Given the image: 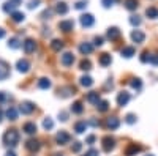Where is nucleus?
<instances>
[{
  "instance_id": "56",
  "label": "nucleus",
  "mask_w": 158,
  "mask_h": 156,
  "mask_svg": "<svg viewBox=\"0 0 158 156\" xmlns=\"http://www.w3.org/2000/svg\"><path fill=\"white\" fill-rule=\"evenodd\" d=\"M2 120H3V112H2V109H0V123H2Z\"/></svg>"
},
{
  "instance_id": "23",
  "label": "nucleus",
  "mask_w": 158,
  "mask_h": 156,
  "mask_svg": "<svg viewBox=\"0 0 158 156\" xmlns=\"http://www.w3.org/2000/svg\"><path fill=\"white\" fill-rule=\"evenodd\" d=\"M85 99H87V102H90V104H97V102L100 101V93H98V92H90V93H87Z\"/></svg>"
},
{
  "instance_id": "19",
  "label": "nucleus",
  "mask_w": 158,
  "mask_h": 156,
  "mask_svg": "<svg viewBox=\"0 0 158 156\" xmlns=\"http://www.w3.org/2000/svg\"><path fill=\"white\" fill-rule=\"evenodd\" d=\"M87 126H89V123H87L85 120L77 122V123L74 125V133H76V134H84V131L87 129Z\"/></svg>"
},
{
  "instance_id": "9",
  "label": "nucleus",
  "mask_w": 158,
  "mask_h": 156,
  "mask_svg": "<svg viewBox=\"0 0 158 156\" xmlns=\"http://www.w3.org/2000/svg\"><path fill=\"white\" fill-rule=\"evenodd\" d=\"M25 148H27L29 151H32V153H35V151H38L40 148H41V144H40L36 139H29L27 142H25Z\"/></svg>"
},
{
  "instance_id": "33",
  "label": "nucleus",
  "mask_w": 158,
  "mask_h": 156,
  "mask_svg": "<svg viewBox=\"0 0 158 156\" xmlns=\"http://www.w3.org/2000/svg\"><path fill=\"white\" fill-rule=\"evenodd\" d=\"M130 85L133 87L135 90H141L142 88V81L139 79V77H133V79L130 81Z\"/></svg>"
},
{
  "instance_id": "6",
  "label": "nucleus",
  "mask_w": 158,
  "mask_h": 156,
  "mask_svg": "<svg viewBox=\"0 0 158 156\" xmlns=\"http://www.w3.org/2000/svg\"><path fill=\"white\" fill-rule=\"evenodd\" d=\"M22 47H24L25 54H32V52H35V49H36V43H35V40H32V38H27V40L22 43Z\"/></svg>"
},
{
  "instance_id": "3",
  "label": "nucleus",
  "mask_w": 158,
  "mask_h": 156,
  "mask_svg": "<svg viewBox=\"0 0 158 156\" xmlns=\"http://www.w3.org/2000/svg\"><path fill=\"white\" fill-rule=\"evenodd\" d=\"M70 140H71V136H70L67 131H59V133L56 134V142H57V145H67Z\"/></svg>"
},
{
  "instance_id": "38",
  "label": "nucleus",
  "mask_w": 158,
  "mask_h": 156,
  "mask_svg": "<svg viewBox=\"0 0 158 156\" xmlns=\"http://www.w3.org/2000/svg\"><path fill=\"white\" fill-rule=\"evenodd\" d=\"M79 68H81L82 71H89L90 68H92V63H90V60H82L81 63H79Z\"/></svg>"
},
{
  "instance_id": "10",
  "label": "nucleus",
  "mask_w": 158,
  "mask_h": 156,
  "mask_svg": "<svg viewBox=\"0 0 158 156\" xmlns=\"http://www.w3.org/2000/svg\"><path fill=\"white\" fill-rule=\"evenodd\" d=\"M130 93L128 92H120V93H118L117 95V104H118V106H120V107H123V106H127V104L130 102Z\"/></svg>"
},
{
  "instance_id": "21",
  "label": "nucleus",
  "mask_w": 158,
  "mask_h": 156,
  "mask_svg": "<svg viewBox=\"0 0 158 156\" xmlns=\"http://www.w3.org/2000/svg\"><path fill=\"white\" fill-rule=\"evenodd\" d=\"M5 117H6L10 122L18 120V109H16V107H8L6 112H5Z\"/></svg>"
},
{
  "instance_id": "55",
  "label": "nucleus",
  "mask_w": 158,
  "mask_h": 156,
  "mask_svg": "<svg viewBox=\"0 0 158 156\" xmlns=\"http://www.w3.org/2000/svg\"><path fill=\"white\" fill-rule=\"evenodd\" d=\"M3 36H5V30H3V29H0V40H2Z\"/></svg>"
},
{
  "instance_id": "34",
  "label": "nucleus",
  "mask_w": 158,
  "mask_h": 156,
  "mask_svg": "<svg viewBox=\"0 0 158 156\" xmlns=\"http://www.w3.org/2000/svg\"><path fill=\"white\" fill-rule=\"evenodd\" d=\"M43 128L46 129V131H51V129L54 128V122H52L51 117H46V118L43 120Z\"/></svg>"
},
{
  "instance_id": "15",
  "label": "nucleus",
  "mask_w": 158,
  "mask_h": 156,
  "mask_svg": "<svg viewBox=\"0 0 158 156\" xmlns=\"http://www.w3.org/2000/svg\"><path fill=\"white\" fill-rule=\"evenodd\" d=\"M141 150H142V147H141V145L130 144V145L127 147V150H125V154H127V156H136Z\"/></svg>"
},
{
  "instance_id": "36",
  "label": "nucleus",
  "mask_w": 158,
  "mask_h": 156,
  "mask_svg": "<svg viewBox=\"0 0 158 156\" xmlns=\"http://www.w3.org/2000/svg\"><path fill=\"white\" fill-rule=\"evenodd\" d=\"M11 19L15 21V22H22L25 19V14H24V13H19V11H15L11 14Z\"/></svg>"
},
{
  "instance_id": "26",
  "label": "nucleus",
  "mask_w": 158,
  "mask_h": 156,
  "mask_svg": "<svg viewBox=\"0 0 158 156\" xmlns=\"http://www.w3.org/2000/svg\"><path fill=\"white\" fill-rule=\"evenodd\" d=\"M71 112H73V114H77V115H79V114H82V112H84L82 102H81V101H74V102H73V106H71Z\"/></svg>"
},
{
  "instance_id": "29",
  "label": "nucleus",
  "mask_w": 158,
  "mask_h": 156,
  "mask_svg": "<svg viewBox=\"0 0 158 156\" xmlns=\"http://www.w3.org/2000/svg\"><path fill=\"white\" fill-rule=\"evenodd\" d=\"M97 109H98V112H106L109 109V102L104 101V99H100L97 102Z\"/></svg>"
},
{
  "instance_id": "41",
  "label": "nucleus",
  "mask_w": 158,
  "mask_h": 156,
  "mask_svg": "<svg viewBox=\"0 0 158 156\" xmlns=\"http://www.w3.org/2000/svg\"><path fill=\"white\" fill-rule=\"evenodd\" d=\"M85 6H87V0H79V2H76V5H74L76 10H84Z\"/></svg>"
},
{
  "instance_id": "16",
  "label": "nucleus",
  "mask_w": 158,
  "mask_h": 156,
  "mask_svg": "<svg viewBox=\"0 0 158 156\" xmlns=\"http://www.w3.org/2000/svg\"><path fill=\"white\" fill-rule=\"evenodd\" d=\"M79 52H81L82 55H90L92 52H94V46L90 43H81L79 44Z\"/></svg>"
},
{
  "instance_id": "40",
  "label": "nucleus",
  "mask_w": 158,
  "mask_h": 156,
  "mask_svg": "<svg viewBox=\"0 0 158 156\" xmlns=\"http://www.w3.org/2000/svg\"><path fill=\"white\" fill-rule=\"evenodd\" d=\"M141 62H142V63H149V62H150V54H149V50H144L142 54H141Z\"/></svg>"
},
{
  "instance_id": "18",
  "label": "nucleus",
  "mask_w": 158,
  "mask_h": 156,
  "mask_svg": "<svg viewBox=\"0 0 158 156\" xmlns=\"http://www.w3.org/2000/svg\"><path fill=\"white\" fill-rule=\"evenodd\" d=\"M98 63L101 65L103 68H106V66H109V65L112 63V58H111V55H109V54H106V52H104V54H101V55H100Z\"/></svg>"
},
{
  "instance_id": "35",
  "label": "nucleus",
  "mask_w": 158,
  "mask_h": 156,
  "mask_svg": "<svg viewBox=\"0 0 158 156\" xmlns=\"http://www.w3.org/2000/svg\"><path fill=\"white\" fill-rule=\"evenodd\" d=\"M146 14H147V18L155 19V18H158V10H156L155 6H150V8L146 10Z\"/></svg>"
},
{
  "instance_id": "11",
  "label": "nucleus",
  "mask_w": 158,
  "mask_h": 156,
  "mask_svg": "<svg viewBox=\"0 0 158 156\" xmlns=\"http://www.w3.org/2000/svg\"><path fill=\"white\" fill-rule=\"evenodd\" d=\"M22 131L27 134V136H35L36 134V125L33 122H27V123H24L22 126Z\"/></svg>"
},
{
  "instance_id": "25",
  "label": "nucleus",
  "mask_w": 158,
  "mask_h": 156,
  "mask_svg": "<svg viewBox=\"0 0 158 156\" xmlns=\"http://www.w3.org/2000/svg\"><path fill=\"white\" fill-rule=\"evenodd\" d=\"M52 87V82L48 79V77H41V79L38 81V88H41V90H48Z\"/></svg>"
},
{
  "instance_id": "37",
  "label": "nucleus",
  "mask_w": 158,
  "mask_h": 156,
  "mask_svg": "<svg viewBox=\"0 0 158 156\" xmlns=\"http://www.w3.org/2000/svg\"><path fill=\"white\" fill-rule=\"evenodd\" d=\"M8 47L11 49H19L21 44H19V40L18 38H10V41H8Z\"/></svg>"
},
{
  "instance_id": "44",
  "label": "nucleus",
  "mask_w": 158,
  "mask_h": 156,
  "mask_svg": "<svg viewBox=\"0 0 158 156\" xmlns=\"http://www.w3.org/2000/svg\"><path fill=\"white\" fill-rule=\"evenodd\" d=\"M149 63H152L153 66H158V54H152L150 55V62Z\"/></svg>"
},
{
  "instance_id": "7",
  "label": "nucleus",
  "mask_w": 158,
  "mask_h": 156,
  "mask_svg": "<svg viewBox=\"0 0 158 156\" xmlns=\"http://www.w3.org/2000/svg\"><path fill=\"white\" fill-rule=\"evenodd\" d=\"M60 63L63 65V66H71V65L74 63V55L71 54V52H65V54H62V57H60Z\"/></svg>"
},
{
  "instance_id": "50",
  "label": "nucleus",
  "mask_w": 158,
  "mask_h": 156,
  "mask_svg": "<svg viewBox=\"0 0 158 156\" xmlns=\"http://www.w3.org/2000/svg\"><path fill=\"white\" fill-rule=\"evenodd\" d=\"M97 140V137L95 136H89L87 139H85V144H89V145H92V144H94V142Z\"/></svg>"
},
{
  "instance_id": "51",
  "label": "nucleus",
  "mask_w": 158,
  "mask_h": 156,
  "mask_svg": "<svg viewBox=\"0 0 158 156\" xmlns=\"http://www.w3.org/2000/svg\"><path fill=\"white\" fill-rule=\"evenodd\" d=\"M6 99H8L6 93H5V92H0V104H3V102H5Z\"/></svg>"
},
{
  "instance_id": "2",
  "label": "nucleus",
  "mask_w": 158,
  "mask_h": 156,
  "mask_svg": "<svg viewBox=\"0 0 158 156\" xmlns=\"http://www.w3.org/2000/svg\"><path fill=\"white\" fill-rule=\"evenodd\" d=\"M101 144H103V150L106 153H109V151H112L115 148V139L111 137V136H104L103 140H101Z\"/></svg>"
},
{
  "instance_id": "14",
  "label": "nucleus",
  "mask_w": 158,
  "mask_h": 156,
  "mask_svg": "<svg viewBox=\"0 0 158 156\" xmlns=\"http://www.w3.org/2000/svg\"><path fill=\"white\" fill-rule=\"evenodd\" d=\"M94 24H95V18L92 16V14H82V16H81V25H82V27L89 29V27H92Z\"/></svg>"
},
{
  "instance_id": "48",
  "label": "nucleus",
  "mask_w": 158,
  "mask_h": 156,
  "mask_svg": "<svg viewBox=\"0 0 158 156\" xmlns=\"http://www.w3.org/2000/svg\"><path fill=\"white\" fill-rule=\"evenodd\" d=\"M103 36H95V40H94V43H95V46H103Z\"/></svg>"
},
{
  "instance_id": "39",
  "label": "nucleus",
  "mask_w": 158,
  "mask_h": 156,
  "mask_svg": "<svg viewBox=\"0 0 158 156\" xmlns=\"http://www.w3.org/2000/svg\"><path fill=\"white\" fill-rule=\"evenodd\" d=\"M125 122H127L128 125H135V123H136V115H135V114H128V115L125 117Z\"/></svg>"
},
{
  "instance_id": "32",
  "label": "nucleus",
  "mask_w": 158,
  "mask_h": 156,
  "mask_svg": "<svg viewBox=\"0 0 158 156\" xmlns=\"http://www.w3.org/2000/svg\"><path fill=\"white\" fill-rule=\"evenodd\" d=\"M51 49L56 50V52H60L63 49V41L62 40H54V41L51 43Z\"/></svg>"
},
{
  "instance_id": "1",
  "label": "nucleus",
  "mask_w": 158,
  "mask_h": 156,
  "mask_svg": "<svg viewBox=\"0 0 158 156\" xmlns=\"http://www.w3.org/2000/svg\"><path fill=\"white\" fill-rule=\"evenodd\" d=\"M3 142L8 147H16L19 144V133L16 129H8V131L3 134Z\"/></svg>"
},
{
  "instance_id": "4",
  "label": "nucleus",
  "mask_w": 158,
  "mask_h": 156,
  "mask_svg": "<svg viewBox=\"0 0 158 156\" xmlns=\"http://www.w3.org/2000/svg\"><path fill=\"white\" fill-rule=\"evenodd\" d=\"M33 110H35V104H33V102H30V101H24V102H21L19 112H21L22 115H30Z\"/></svg>"
},
{
  "instance_id": "22",
  "label": "nucleus",
  "mask_w": 158,
  "mask_h": 156,
  "mask_svg": "<svg viewBox=\"0 0 158 156\" xmlns=\"http://www.w3.org/2000/svg\"><path fill=\"white\" fill-rule=\"evenodd\" d=\"M135 47L133 46H125L122 50H120V54H122V57H125V58H131V57H133L135 55Z\"/></svg>"
},
{
  "instance_id": "31",
  "label": "nucleus",
  "mask_w": 158,
  "mask_h": 156,
  "mask_svg": "<svg viewBox=\"0 0 158 156\" xmlns=\"http://www.w3.org/2000/svg\"><path fill=\"white\" fill-rule=\"evenodd\" d=\"M59 93H60L63 98H68L71 93H74V88H73V87H62V88L59 90Z\"/></svg>"
},
{
  "instance_id": "49",
  "label": "nucleus",
  "mask_w": 158,
  "mask_h": 156,
  "mask_svg": "<svg viewBox=\"0 0 158 156\" xmlns=\"http://www.w3.org/2000/svg\"><path fill=\"white\" fill-rule=\"evenodd\" d=\"M59 118H60L62 122H67V120H68V114H67V112H63V110H62V112L59 114Z\"/></svg>"
},
{
  "instance_id": "12",
  "label": "nucleus",
  "mask_w": 158,
  "mask_h": 156,
  "mask_svg": "<svg viewBox=\"0 0 158 156\" xmlns=\"http://www.w3.org/2000/svg\"><path fill=\"white\" fill-rule=\"evenodd\" d=\"M131 40H133V43H136V44H141V43H144V40H146V35H144V32H141V30H133L131 32Z\"/></svg>"
},
{
  "instance_id": "54",
  "label": "nucleus",
  "mask_w": 158,
  "mask_h": 156,
  "mask_svg": "<svg viewBox=\"0 0 158 156\" xmlns=\"http://www.w3.org/2000/svg\"><path fill=\"white\" fill-rule=\"evenodd\" d=\"M5 156H16V153L10 150V151H6V154H5Z\"/></svg>"
},
{
  "instance_id": "30",
  "label": "nucleus",
  "mask_w": 158,
  "mask_h": 156,
  "mask_svg": "<svg viewBox=\"0 0 158 156\" xmlns=\"http://www.w3.org/2000/svg\"><path fill=\"white\" fill-rule=\"evenodd\" d=\"M123 5H125V8L130 10V11H135V10L139 6V5H138V0H125Z\"/></svg>"
},
{
  "instance_id": "45",
  "label": "nucleus",
  "mask_w": 158,
  "mask_h": 156,
  "mask_svg": "<svg viewBox=\"0 0 158 156\" xmlns=\"http://www.w3.org/2000/svg\"><path fill=\"white\" fill-rule=\"evenodd\" d=\"M40 3H41V0H30V2H29V8L33 10V8H36Z\"/></svg>"
},
{
  "instance_id": "43",
  "label": "nucleus",
  "mask_w": 158,
  "mask_h": 156,
  "mask_svg": "<svg viewBox=\"0 0 158 156\" xmlns=\"http://www.w3.org/2000/svg\"><path fill=\"white\" fill-rule=\"evenodd\" d=\"M81 148H82V144H81V142H74L73 147H71L73 153H79V151H81Z\"/></svg>"
},
{
  "instance_id": "27",
  "label": "nucleus",
  "mask_w": 158,
  "mask_h": 156,
  "mask_svg": "<svg viewBox=\"0 0 158 156\" xmlns=\"http://www.w3.org/2000/svg\"><path fill=\"white\" fill-rule=\"evenodd\" d=\"M79 84H81L82 87H92L94 85V79H92L90 76H82L81 79H79Z\"/></svg>"
},
{
  "instance_id": "58",
  "label": "nucleus",
  "mask_w": 158,
  "mask_h": 156,
  "mask_svg": "<svg viewBox=\"0 0 158 156\" xmlns=\"http://www.w3.org/2000/svg\"><path fill=\"white\" fill-rule=\"evenodd\" d=\"M147 156H153V154H147Z\"/></svg>"
},
{
  "instance_id": "8",
  "label": "nucleus",
  "mask_w": 158,
  "mask_h": 156,
  "mask_svg": "<svg viewBox=\"0 0 158 156\" xmlns=\"http://www.w3.org/2000/svg\"><path fill=\"white\" fill-rule=\"evenodd\" d=\"M10 76V65L5 60H0V81H5Z\"/></svg>"
},
{
  "instance_id": "13",
  "label": "nucleus",
  "mask_w": 158,
  "mask_h": 156,
  "mask_svg": "<svg viewBox=\"0 0 158 156\" xmlns=\"http://www.w3.org/2000/svg\"><path fill=\"white\" fill-rule=\"evenodd\" d=\"M16 68H18L19 73H27V71L30 70V62L25 60V58H21V60H18V63H16Z\"/></svg>"
},
{
  "instance_id": "53",
  "label": "nucleus",
  "mask_w": 158,
  "mask_h": 156,
  "mask_svg": "<svg viewBox=\"0 0 158 156\" xmlns=\"http://www.w3.org/2000/svg\"><path fill=\"white\" fill-rule=\"evenodd\" d=\"M100 153H98V150H95V148H92L89 153H87V156H98Z\"/></svg>"
},
{
  "instance_id": "24",
  "label": "nucleus",
  "mask_w": 158,
  "mask_h": 156,
  "mask_svg": "<svg viewBox=\"0 0 158 156\" xmlns=\"http://www.w3.org/2000/svg\"><path fill=\"white\" fill-rule=\"evenodd\" d=\"M18 8V3H15V2H11V0H8V2H5L3 3V11L5 13H15V10Z\"/></svg>"
},
{
  "instance_id": "17",
  "label": "nucleus",
  "mask_w": 158,
  "mask_h": 156,
  "mask_svg": "<svg viewBox=\"0 0 158 156\" xmlns=\"http://www.w3.org/2000/svg\"><path fill=\"white\" fill-rule=\"evenodd\" d=\"M106 126H108V129L114 131V129H117L118 126H120V120H118L117 117H109V118L106 120Z\"/></svg>"
},
{
  "instance_id": "52",
  "label": "nucleus",
  "mask_w": 158,
  "mask_h": 156,
  "mask_svg": "<svg viewBox=\"0 0 158 156\" xmlns=\"http://www.w3.org/2000/svg\"><path fill=\"white\" fill-rule=\"evenodd\" d=\"M90 125L97 128V126H101V122H100V120H95V118H92V120H90Z\"/></svg>"
},
{
  "instance_id": "20",
  "label": "nucleus",
  "mask_w": 158,
  "mask_h": 156,
  "mask_svg": "<svg viewBox=\"0 0 158 156\" xmlns=\"http://www.w3.org/2000/svg\"><path fill=\"white\" fill-rule=\"evenodd\" d=\"M106 36L109 38L111 41H115L117 38H120V30H118L117 27H111V29H108V33H106Z\"/></svg>"
},
{
  "instance_id": "46",
  "label": "nucleus",
  "mask_w": 158,
  "mask_h": 156,
  "mask_svg": "<svg viewBox=\"0 0 158 156\" xmlns=\"http://www.w3.org/2000/svg\"><path fill=\"white\" fill-rule=\"evenodd\" d=\"M114 2H115V0H101V3H103L104 8H111L114 5Z\"/></svg>"
},
{
  "instance_id": "57",
  "label": "nucleus",
  "mask_w": 158,
  "mask_h": 156,
  "mask_svg": "<svg viewBox=\"0 0 158 156\" xmlns=\"http://www.w3.org/2000/svg\"><path fill=\"white\" fill-rule=\"evenodd\" d=\"M11 2H15V3H18V5H19V3L22 2V0H11Z\"/></svg>"
},
{
  "instance_id": "59",
  "label": "nucleus",
  "mask_w": 158,
  "mask_h": 156,
  "mask_svg": "<svg viewBox=\"0 0 158 156\" xmlns=\"http://www.w3.org/2000/svg\"><path fill=\"white\" fill-rule=\"evenodd\" d=\"M85 156H87V154H85Z\"/></svg>"
},
{
  "instance_id": "28",
  "label": "nucleus",
  "mask_w": 158,
  "mask_h": 156,
  "mask_svg": "<svg viewBox=\"0 0 158 156\" xmlns=\"http://www.w3.org/2000/svg\"><path fill=\"white\" fill-rule=\"evenodd\" d=\"M56 11L59 13V14H67V13H68L67 3H65V2H59V3L56 5Z\"/></svg>"
},
{
  "instance_id": "47",
  "label": "nucleus",
  "mask_w": 158,
  "mask_h": 156,
  "mask_svg": "<svg viewBox=\"0 0 158 156\" xmlns=\"http://www.w3.org/2000/svg\"><path fill=\"white\" fill-rule=\"evenodd\" d=\"M51 16H52V10H44L41 14V19H49Z\"/></svg>"
},
{
  "instance_id": "5",
  "label": "nucleus",
  "mask_w": 158,
  "mask_h": 156,
  "mask_svg": "<svg viewBox=\"0 0 158 156\" xmlns=\"http://www.w3.org/2000/svg\"><path fill=\"white\" fill-rule=\"evenodd\" d=\"M59 29H60L62 32H65V33L71 32V30L74 29V22H73V19H65V21H60V22H59Z\"/></svg>"
},
{
  "instance_id": "42",
  "label": "nucleus",
  "mask_w": 158,
  "mask_h": 156,
  "mask_svg": "<svg viewBox=\"0 0 158 156\" xmlns=\"http://www.w3.org/2000/svg\"><path fill=\"white\" fill-rule=\"evenodd\" d=\"M130 24L131 25H141V18L139 16H131L130 18Z\"/></svg>"
}]
</instances>
